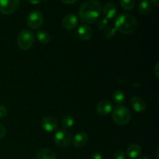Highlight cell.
I'll list each match as a JSON object with an SVG mask.
<instances>
[{"mask_svg":"<svg viewBox=\"0 0 159 159\" xmlns=\"http://www.w3.org/2000/svg\"><path fill=\"white\" fill-rule=\"evenodd\" d=\"M102 12L107 20L113 19L116 16L117 9H116V5L113 4V2H107L103 6V8H102Z\"/></svg>","mask_w":159,"mask_h":159,"instance_id":"cell-14","label":"cell"},{"mask_svg":"<svg viewBox=\"0 0 159 159\" xmlns=\"http://www.w3.org/2000/svg\"><path fill=\"white\" fill-rule=\"evenodd\" d=\"M152 4L150 0H142L140 2L139 6H138V10L141 14H148L151 10H152Z\"/></svg>","mask_w":159,"mask_h":159,"instance_id":"cell-17","label":"cell"},{"mask_svg":"<svg viewBox=\"0 0 159 159\" xmlns=\"http://www.w3.org/2000/svg\"><path fill=\"white\" fill-rule=\"evenodd\" d=\"M158 66H159V64L157 63L156 65H155V68H154V72H155V75H156V77L158 78V77H159V75H158L159 74V71H158L159 68H158Z\"/></svg>","mask_w":159,"mask_h":159,"instance_id":"cell-29","label":"cell"},{"mask_svg":"<svg viewBox=\"0 0 159 159\" xmlns=\"http://www.w3.org/2000/svg\"><path fill=\"white\" fill-rule=\"evenodd\" d=\"M6 135V128L4 126L0 123V140L2 139Z\"/></svg>","mask_w":159,"mask_h":159,"instance_id":"cell-26","label":"cell"},{"mask_svg":"<svg viewBox=\"0 0 159 159\" xmlns=\"http://www.w3.org/2000/svg\"><path fill=\"white\" fill-rule=\"evenodd\" d=\"M64 4H68V5H71V4H74L78 0H61Z\"/></svg>","mask_w":159,"mask_h":159,"instance_id":"cell-28","label":"cell"},{"mask_svg":"<svg viewBox=\"0 0 159 159\" xmlns=\"http://www.w3.org/2000/svg\"><path fill=\"white\" fill-rule=\"evenodd\" d=\"M116 33V30L114 26H108L105 30H103V37H105L107 39H110L113 38V37L115 36Z\"/></svg>","mask_w":159,"mask_h":159,"instance_id":"cell-22","label":"cell"},{"mask_svg":"<svg viewBox=\"0 0 159 159\" xmlns=\"http://www.w3.org/2000/svg\"><path fill=\"white\" fill-rule=\"evenodd\" d=\"M112 117H113V121L117 125L124 126L127 125L130 122L131 114H130V110L127 107L122 105H119L116 106L113 110Z\"/></svg>","mask_w":159,"mask_h":159,"instance_id":"cell-3","label":"cell"},{"mask_svg":"<svg viewBox=\"0 0 159 159\" xmlns=\"http://www.w3.org/2000/svg\"><path fill=\"white\" fill-rule=\"evenodd\" d=\"M107 26H108V20H107L106 18L101 19V20L98 22L97 27L98 29H99L100 30H104Z\"/></svg>","mask_w":159,"mask_h":159,"instance_id":"cell-23","label":"cell"},{"mask_svg":"<svg viewBox=\"0 0 159 159\" xmlns=\"http://www.w3.org/2000/svg\"><path fill=\"white\" fill-rule=\"evenodd\" d=\"M113 110V105L109 100H102L96 107V112L101 116L109 114Z\"/></svg>","mask_w":159,"mask_h":159,"instance_id":"cell-12","label":"cell"},{"mask_svg":"<svg viewBox=\"0 0 159 159\" xmlns=\"http://www.w3.org/2000/svg\"><path fill=\"white\" fill-rule=\"evenodd\" d=\"M88 135L85 132H80V133L76 134L74 138L71 139V143L73 146L76 148H81L84 147L88 142Z\"/></svg>","mask_w":159,"mask_h":159,"instance_id":"cell-10","label":"cell"},{"mask_svg":"<svg viewBox=\"0 0 159 159\" xmlns=\"http://www.w3.org/2000/svg\"><path fill=\"white\" fill-rule=\"evenodd\" d=\"M43 23V14L37 10L32 11L27 17V24L32 30H38Z\"/></svg>","mask_w":159,"mask_h":159,"instance_id":"cell-6","label":"cell"},{"mask_svg":"<svg viewBox=\"0 0 159 159\" xmlns=\"http://www.w3.org/2000/svg\"><path fill=\"white\" fill-rule=\"evenodd\" d=\"M79 23L77 16L75 14L70 13L65 16L61 22L62 26L66 30H72L76 27Z\"/></svg>","mask_w":159,"mask_h":159,"instance_id":"cell-9","label":"cell"},{"mask_svg":"<svg viewBox=\"0 0 159 159\" xmlns=\"http://www.w3.org/2000/svg\"><path fill=\"white\" fill-rule=\"evenodd\" d=\"M114 27L124 34H130L136 30L138 22L135 17L129 13L120 14L115 20Z\"/></svg>","mask_w":159,"mask_h":159,"instance_id":"cell-2","label":"cell"},{"mask_svg":"<svg viewBox=\"0 0 159 159\" xmlns=\"http://www.w3.org/2000/svg\"><path fill=\"white\" fill-rule=\"evenodd\" d=\"M141 153V148L137 144H132L127 148V155L131 159H136Z\"/></svg>","mask_w":159,"mask_h":159,"instance_id":"cell-15","label":"cell"},{"mask_svg":"<svg viewBox=\"0 0 159 159\" xmlns=\"http://www.w3.org/2000/svg\"><path fill=\"white\" fill-rule=\"evenodd\" d=\"M74 117H73L71 115H66V116H64V118L62 119L61 127L65 129L69 128V127H72V126L74 125Z\"/></svg>","mask_w":159,"mask_h":159,"instance_id":"cell-20","label":"cell"},{"mask_svg":"<svg viewBox=\"0 0 159 159\" xmlns=\"http://www.w3.org/2000/svg\"><path fill=\"white\" fill-rule=\"evenodd\" d=\"M126 99L125 94L121 90H116L113 94V99L116 104L119 105H122Z\"/></svg>","mask_w":159,"mask_h":159,"instance_id":"cell-18","label":"cell"},{"mask_svg":"<svg viewBox=\"0 0 159 159\" xmlns=\"http://www.w3.org/2000/svg\"><path fill=\"white\" fill-rule=\"evenodd\" d=\"M7 115V110L5 107L0 105V119H2Z\"/></svg>","mask_w":159,"mask_h":159,"instance_id":"cell-25","label":"cell"},{"mask_svg":"<svg viewBox=\"0 0 159 159\" xmlns=\"http://www.w3.org/2000/svg\"><path fill=\"white\" fill-rule=\"evenodd\" d=\"M34 41V34L29 30H23L20 31L17 37V44L18 47L23 51H27Z\"/></svg>","mask_w":159,"mask_h":159,"instance_id":"cell-4","label":"cell"},{"mask_svg":"<svg viewBox=\"0 0 159 159\" xmlns=\"http://www.w3.org/2000/svg\"><path fill=\"white\" fill-rule=\"evenodd\" d=\"M120 6L126 11H130L134 7V0H120Z\"/></svg>","mask_w":159,"mask_h":159,"instance_id":"cell-21","label":"cell"},{"mask_svg":"<svg viewBox=\"0 0 159 159\" xmlns=\"http://www.w3.org/2000/svg\"><path fill=\"white\" fill-rule=\"evenodd\" d=\"M78 35L82 40H89L93 37V30L88 25H81L78 29Z\"/></svg>","mask_w":159,"mask_h":159,"instance_id":"cell-13","label":"cell"},{"mask_svg":"<svg viewBox=\"0 0 159 159\" xmlns=\"http://www.w3.org/2000/svg\"><path fill=\"white\" fill-rule=\"evenodd\" d=\"M71 135L69 132L65 130H59L55 133L54 141L58 147L62 148H68L71 144Z\"/></svg>","mask_w":159,"mask_h":159,"instance_id":"cell-5","label":"cell"},{"mask_svg":"<svg viewBox=\"0 0 159 159\" xmlns=\"http://www.w3.org/2000/svg\"><path fill=\"white\" fill-rule=\"evenodd\" d=\"M130 103L133 110L137 113H143L147 107L145 102L141 98L138 96L132 97L130 100Z\"/></svg>","mask_w":159,"mask_h":159,"instance_id":"cell-11","label":"cell"},{"mask_svg":"<svg viewBox=\"0 0 159 159\" xmlns=\"http://www.w3.org/2000/svg\"><path fill=\"white\" fill-rule=\"evenodd\" d=\"M91 159H103V157L99 152H96L92 155Z\"/></svg>","mask_w":159,"mask_h":159,"instance_id":"cell-27","label":"cell"},{"mask_svg":"<svg viewBox=\"0 0 159 159\" xmlns=\"http://www.w3.org/2000/svg\"><path fill=\"white\" fill-rule=\"evenodd\" d=\"M113 158L114 159H125L126 158V155L124 152H121V151H117L114 153L113 155Z\"/></svg>","mask_w":159,"mask_h":159,"instance_id":"cell-24","label":"cell"},{"mask_svg":"<svg viewBox=\"0 0 159 159\" xmlns=\"http://www.w3.org/2000/svg\"><path fill=\"white\" fill-rule=\"evenodd\" d=\"M102 5L98 0H89L80 6L79 18L83 23H93L99 19L102 12Z\"/></svg>","mask_w":159,"mask_h":159,"instance_id":"cell-1","label":"cell"},{"mask_svg":"<svg viewBox=\"0 0 159 159\" xmlns=\"http://www.w3.org/2000/svg\"><path fill=\"white\" fill-rule=\"evenodd\" d=\"M20 0H0V12L5 15H10L18 9Z\"/></svg>","mask_w":159,"mask_h":159,"instance_id":"cell-7","label":"cell"},{"mask_svg":"<svg viewBox=\"0 0 159 159\" xmlns=\"http://www.w3.org/2000/svg\"><path fill=\"white\" fill-rule=\"evenodd\" d=\"M138 159H151V158L148 156H142V157H140V158H138Z\"/></svg>","mask_w":159,"mask_h":159,"instance_id":"cell-32","label":"cell"},{"mask_svg":"<svg viewBox=\"0 0 159 159\" xmlns=\"http://www.w3.org/2000/svg\"><path fill=\"white\" fill-rule=\"evenodd\" d=\"M40 125L42 128L47 132H54L55 131L58 127V124L55 118L53 116H47L41 119L40 121Z\"/></svg>","mask_w":159,"mask_h":159,"instance_id":"cell-8","label":"cell"},{"mask_svg":"<svg viewBox=\"0 0 159 159\" xmlns=\"http://www.w3.org/2000/svg\"><path fill=\"white\" fill-rule=\"evenodd\" d=\"M152 4H153L155 6H158V0H150Z\"/></svg>","mask_w":159,"mask_h":159,"instance_id":"cell-31","label":"cell"},{"mask_svg":"<svg viewBox=\"0 0 159 159\" xmlns=\"http://www.w3.org/2000/svg\"><path fill=\"white\" fill-rule=\"evenodd\" d=\"M36 159H56V155L49 148H42L37 152Z\"/></svg>","mask_w":159,"mask_h":159,"instance_id":"cell-16","label":"cell"},{"mask_svg":"<svg viewBox=\"0 0 159 159\" xmlns=\"http://www.w3.org/2000/svg\"><path fill=\"white\" fill-rule=\"evenodd\" d=\"M37 38L40 43L46 44L50 42V35L47 32L43 30H38L37 32Z\"/></svg>","mask_w":159,"mask_h":159,"instance_id":"cell-19","label":"cell"},{"mask_svg":"<svg viewBox=\"0 0 159 159\" xmlns=\"http://www.w3.org/2000/svg\"><path fill=\"white\" fill-rule=\"evenodd\" d=\"M28 1L33 5H37L41 2V0H28Z\"/></svg>","mask_w":159,"mask_h":159,"instance_id":"cell-30","label":"cell"}]
</instances>
